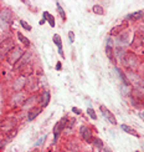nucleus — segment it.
<instances>
[{
	"label": "nucleus",
	"instance_id": "39448f33",
	"mask_svg": "<svg viewBox=\"0 0 144 152\" xmlns=\"http://www.w3.org/2000/svg\"><path fill=\"white\" fill-rule=\"evenodd\" d=\"M16 126V120L15 118H5L3 120L1 125H0V134H6V132L12 131Z\"/></svg>",
	"mask_w": 144,
	"mask_h": 152
},
{
	"label": "nucleus",
	"instance_id": "20e7f679",
	"mask_svg": "<svg viewBox=\"0 0 144 152\" xmlns=\"http://www.w3.org/2000/svg\"><path fill=\"white\" fill-rule=\"evenodd\" d=\"M122 62L124 64V66H126V67L135 69L137 66H138V64H139V60H138V58H137L134 54H132V53H126V55H124Z\"/></svg>",
	"mask_w": 144,
	"mask_h": 152
},
{
	"label": "nucleus",
	"instance_id": "4468645a",
	"mask_svg": "<svg viewBox=\"0 0 144 152\" xmlns=\"http://www.w3.org/2000/svg\"><path fill=\"white\" fill-rule=\"evenodd\" d=\"M50 92L48 91H43L42 92V95H41V106L42 107H46L47 105H48V102H50Z\"/></svg>",
	"mask_w": 144,
	"mask_h": 152
},
{
	"label": "nucleus",
	"instance_id": "412c9836",
	"mask_svg": "<svg viewBox=\"0 0 144 152\" xmlns=\"http://www.w3.org/2000/svg\"><path fill=\"white\" fill-rule=\"evenodd\" d=\"M92 11L95 12V14H97V15H103L104 14V10H103V8L101 5H93Z\"/></svg>",
	"mask_w": 144,
	"mask_h": 152
},
{
	"label": "nucleus",
	"instance_id": "dca6fc26",
	"mask_svg": "<svg viewBox=\"0 0 144 152\" xmlns=\"http://www.w3.org/2000/svg\"><path fill=\"white\" fill-rule=\"evenodd\" d=\"M24 101V95L22 94H16V95H14V96L11 97V102H12V105H17V104H20V102H22Z\"/></svg>",
	"mask_w": 144,
	"mask_h": 152
},
{
	"label": "nucleus",
	"instance_id": "6ab92c4d",
	"mask_svg": "<svg viewBox=\"0 0 144 152\" xmlns=\"http://www.w3.org/2000/svg\"><path fill=\"white\" fill-rule=\"evenodd\" d=\"M143 16V11H135V12H132L127 16V19H132V20H139V19Z\"/></svg>",
	"mask_w": 144,
	"mask_h": 152
},
{
	"label": "nucleus",
	"instance_id": "f3484780",
	"mask_svg": "<svg viewBox=\"0 0 144 152\" xmlns=\"http://www.w3.org/2000/svg\"><path fill=\"white\" fill-rule=\"evenodd\" d=\"M116 71H117V74H118V76H119V79L122 80V82H123V84L126 85V86H129V85H130V81L128 80V77H127V76L124 75V74H123V72L119 70V69H116Z\"/></svg>",
	"mask_w": 144,
	"mask_h": 152
},
{
	"label": "nucleus",
	"instance_id": "2eb2a0df",
	"mask_svg": "<svg viewBox=\"0 0 144 152\" xmlns=\"http://www.w3.org/2000/svg\"><path fill=\"white\" fill-rule=\"evenodd\" d=\"M54 42L57 45V48H59V53H60V55H62L64 56V50H62V41H61V37H60V35H57V34H55L54 35Z\"/></svg>",
	"mask_w": 144,
	"mask_h": 152
},
{
	"label": "nucleus",
	"instance_id": "c85d7f7f",
	"mask_svg": "<svg viewBox=\"0 0 144 152\" xmlns=\"http://www.w3.org/2000/svg\"><path fill=\"white\" fill-rule=\"evenodd\" d=\"M123 29L122 25H119V26H116L114 29H112L111 30V35H116V34H119V31Z\"/></svg>",
	"mask_w": 144,
	"mask_h": 152
},
{
	"label": "nucleus",
	"instance_id": "473e14b6",
	"mask_svg": "<svg viewBox=\"0 0 144 152\" xmlns=\"http://www.w3.org/2000/svg\"><path fill=\"white\" fill-rule=\"evenodd\" d=\"M72 111H73L75 113H81V111L77 109V107H72Z\"/></svg>",
	"mask_w": 144,
	"mask_h": 152
},
{
	"label": "nucleus",
	"instance_id": "f8f14e48",
	"mask_svg": "<svg viewBox=\"0 0 144 152\" xmlns=\"http://www.w3.org/2000/svg\"><path fill=\"white\" fill-rule=\"evenodd\" d=\"M40 112H41V107H31L29 113H27L29 121H33V120H35L37 116L40 115Z\"/></svg>",
	"mask_w": 144,
	"mask_h": 152
},
{
	"label": "nucleus",
	"instance_id": "cd10ccee",
	"mask_svg": "<svg viewBox=\"0 0 144 152\" xmlns=\"http://www.w3.org/2000/svg\"><path fill=\"white\" fill-rule=\"evenodd\" d=\"M87 113H88L92 120H97V115H96V112L93 109H87Z\"/></svg>",
	"mask_w": 144,
	"mask_h": 152
},
{
	"label": "nucleus",
	"instance_id": "72a5a7b5",
	"mask_svg": "<svg viewBox=\"0 0 144 152\" xmlns=\"http://www.w3.org/2000/svg\"><path fill=\"white\" fill-rule=\"evenodd\" d=\"M45 138H46V136H43L42 138H40V141H39V142H36V146H39V145H40L41 142H43V140H45Z\"/></svg>",
	"mask_w": 144,
	"mask_h": 152
},
{
	"label": "nucleus",
	"instance_id": "e433bc0d",
	"mask_svg": "<svg viewBox=\"0 0 144 152\" xmlns=\"http://www.w3.org/2000/svg\"><path fill=\"white\" fill-rule=\"evenodd\" d=\"M135 152H139V151H135Z\"/></svg>",
	"mask_w": 144,
	"mask_h": 152
},
{
	"label": "nucleus",
	"instance_id": "aec40b11",
	"mask_svg": "<svg viewBox=\"0 0 144 152\" xmlns=\"http://www.w3.org/2000/svg\"><path fill=\"white\" fill-rule=\"evenodd\" d=\"M17 37H19V40H20V42H22L26 48H29V46H30V40L27 39V37H25L21 33H17Z\"/></svg>",
	"mask_w": 144,
	"mask_h": 152
},
{
	"label": "nucleus",
	"instance_id": "4be33fe9",
	"mask_svg": "<svg viewBox=\"0 0 144 152\" xmlns=\"http://www.w3.org/2000/svg\"><path fill=\"white\" fill-rule=\"evenodd\" d=\"M35 100H36V96H33V97L27 99V100H26V101H25V102H24L22 107H24V109H27V107L33 106V105H34V102H35Z\"/></svg>",
	"mask_w": 144,
	"mask_h": 152
},
{
	"label": "nucleus",
	"instance_id": "393cba45",
	"mask_svg": "<svg viewBox=\"0 0 144 152\" xmlns=\"http://www.w3.org/2000/svg\"><path fill=\"white\" fill-rule=\"evenodd\" d=\"M118 41L122 42V44H126V42L128 41V34H127V33L119 34V37H118Z\"/></svg>",
	"mask_w": 144,
	"mask_h": 152
},
{
	"label": "nucleus",
	"instance_id": "c756f323",
	"mask_svg": "<svg viewBox=\"0 0 144 152\" xmlns=\"http://www.w3.org/2000/svg\"><path fill=\"white\" fill-rule=\"evenodd\" d=\"M20 24H21V26L25 29V30H27V31H31V26H30V25L26 23V21H25V20H21L20 21Z\"/></svg>",
	"mask_w": 144,
	"mask_h": 152
},
{
	"label": "nucleus",
	"instance_id": "f03ea898",
	"mask_svg": "<svg viewBox=\"0 0 144 152\" xmlns=\"http://www.w3.org/2000/svg\"><path fill=\"white\" fill-rule=\"evenodd\" d=\"M22 55H24V50L21 48H19V46H15L8 54V56H6V60H8V62L10 65H15L16 62L21 59Z\"/></svg>",
	"mask_w": 144,
	"mask_h": 152
},
{
	"label": "nucleus",
	"instance_id": "a878e982",
	"mask_svg": "<svg viewBox=\"0 0 144 152\" xmlns=\"http://www.w3.org/2000/svg\"><path fill=\"white\" fill-rule=\"evenodd\" d=\"M106 54H107L109 60H113L114 59V54H113V51H112V48L111 46H106Z\"/></svg>",
	"mask_w": 144,
	"mask_h": 152
},
{
	"label": "nucleus",
	"instance_id": "9b49d317",
	"mask_svg": "<svg viewBox=\"0 0 144 152\" xmlns=\"http://www.w3.org/2000/svg\"><path fill=\"white\" fill-rule=\"evenodd\" d=\"M30 58H31V54L30 53H24V55L21 56V59L19 60L16 64H15V69H19L21 66H25L30 61Z\"/></svg>",
	"mask_w": 144,
	"mask_h": 152
},
{
	"label": "nucleus",
	"instance_id": "7c9ffc66",
	"mask_svg": "<svg viewBox=\"0 0 144 152\" xmlns=\"http://www.w3.org/2000/svg\"><path fill=\"white\" fill-rule=\"evenodd\" d=\"M68 39H70V41H71V42H73V41H75V34L72 33V31H70V33H68Z\"/></svg>",
	"mask_w": 144,
	"mask_h": 152
},
{
	"label": "nucleus",
	"instance_id": "f704fd0d",
	"mask_svg": "<svg viewBox=\"0 0 144 152\" xmlns=\"http://www.w3.org/2000/svg\"><path fill=\"white\" fill-rule=\"evenodd\" d=\"M56 69H57V70H60V69H61V62H57V66H56Z\"/></svg>",
	"mask_w": 144,
	"mask_h": 152
},
{
	"label": "nucleus",
	"instance_id": "7ed1b4c3",
	"mask_svg": "<svg viewBox=\"0 0 144 152\" xmlns=\"http://www.w3.org/2000/svg\"><path fill=\"white\" fill-rule=\"evenodd\" d=\"M15 48V42L12 39H6L0 44V59L6 58L8 54Z\"/></svg>",
	"mask_w": 144,
	"mask_h": 152
},
{
	"label": "nucleus",
	"instance_id": "9d476101",
	"mask_svg": "<svg viewBox=\"0 0 144 152\" xmlns=\"http://www.w3.org/2000/svg\"><path fill=\"white\" fill-rule=\"evenodd\" d=\"M26 82H27L26 77H25V76H20V77L16 79L15 82L12 84V88H14L15 91H20V90H22V87H25Z\"/></svg>",
	"mask_w": 144,
	"mask_h": 152
},
{
	"label": "nucleus",
	"instance_id": "f257e3e1",
	"mask_svg": "<svg viewBox=\"0 0 144 152\" xmlns=\"http://www.w3.org/2000/svg\"><path fill=\"white\" fill-rule=\"evenodd\" d=\"M12 23V11L10 9H3L0 11V28L8 29Z\"/></svg>",
	"mask_w": 144,
	"mask_h": 152
},
{
	"label": "nucleus",
	"instance_id": "5701e85b",
	"mask_svg": "<svg viewBox=\"0 0 144 152\" xmlns=\"http://www.w3.org/2000/svg\"><path fill=\"white\" fill-rule=\"evenodd\" d=\"M114 54L117 55V58L122 61V60H123V58H124V55H126V51H124V50H123L122 48H117Z\"/></svg>",
	"mask_w": 144,
	"mask_h": 152
},
{
	"label": "nucleus",
	"instance_id": "c9c22d12",
	"mask_svg": "<svg viewBox=\"0 0 144 152\" xmlns=\"http://www.w3.org/2000/svg\"><path fill=\"white\" fill-rule=\"evenodd\" d=\"M142 117H144V111H143V112H142Z\"/></svg>",
	"mask_w": 144,
	"mask_h": 152
},
{
	"label": "nucleus",
	"instance_id": "2f4dec72",
	"mask_svg": "<svg viewBox=\"0 0 144 152\" xmlns=\"http://www.w3.org/2000/svg\"><path fill=\"white\" fill-rule=\"evenodd\" d=\"M112 45H113V41H112L111 36H109L108 39H107V45H106V46H111V48H112Z\"/></svg>",
	"mask_w": 144,
	"mask_h": 152
},
{
	"label": "nucleus",
	"instance_id": "bb28decb",
	"mask_svg": "<svg viewBox=\"0 0 144 152\" xmlns=\"http://www.w3.org/2000/svg\"><path fill=\"white\" fill-rule=\"evenodd\" d=\"M56 5H57V10H59V12H60V15H61V18H62V20H66V14H65V10L61 8L60 3H56Z\"/></svg>",
	"mask_w": 144,
	"mask_h": 152
},
{
	"label": "nucleus",
	"instance_id": "0eeeda50",
	"mask_svg": "<svg viewBox=\"0 0 144 152\" xmlns=\"http://www.w3.org/2000/svg\"><path fill=\"white\" fill-rule=\"evenodd\" d=\"M130 102L134 107H140L144 105V96L142 95V92H139L138 90H135L130 97Z\"/></svg>",
	"mask_w": 144,
	"mask_h": 152
},
{
	"label": "nucleus",
	"instance_id": "423d86ee",
	"mask_svg": "<svg viewBox=\"0 0 144 152\" xmlns=\"http://www.w3.org/2000/svg\"><path fill=\"white\" fill-rule=\"evenodd\" d=\"M66 126H67V117L61 118L60 121L55 125V127H54V136H55V140H54V142H57V140H59V137H60V135H61L62 130H64Z\"/></svg>",
	"mask_w": 144,
	"mask_h": 152
},
{
	"label": "nucleus",
	"instance_id": "b1692460",
	"mask_svg": "<svg viewBox=\"0 0 144 152\" xmlns=\"http://www.w3.org/2000/svg\"><path fill=\"white\" fill-rule=\"evenodd\" d=\"M93 145H95V146L98 148V150H102L103 148V142H102V140L101 138H93Z\"/></svg>",
	"mask_w": 144,
	"mask_h": 152
},
{
	"label": "nucleus",
	"instance_id": "ddd939ff",
	"mask_svg": "<svg viewBox=\"0 0 144 152\" xmlns=\"http://www.w3.org/2000/svg\"><path fill=\"white\" fill-rule=\"evenodd\" d=\"M121 129H122L124 132H127V134L132 135V136H134V137H139L138 132H137L133 127H130V126H128V125H122V126H121Z\"/></svg>",
	"mask_w": 144,
	"mask_h": 152
},
{
	"label": "nucleus",
	"instance_id": "a211bd4d",
	"mask_svg": "<svg viewBox=\"0 0 144 152\" xmlns=\"http://www.w3.org/2000/svg\"><path fill=\"white\" fill-rule=\"evenodd\" d=\"M43 20H47V21H48V24L51 25L52 28L55 26V19H54V16H52L51 14H50V12L43 11Z\"/></svg>",
	"mask_w": 144,
	"mask_h": 152
},
{
	"label": "nucleus",
	"instance_id": "6e6552de",
	"mask_svg": "<svg viewBox=\"0 0 144 152\" xmlns=\"http://www.w3.org/2000/svg\"><path fill=\"white\" fill-rule=\"evenodd\" d=\"M99 110H101L103 117H104L106 120H108V122H111L112 125H117V120H116L114 115L107 109V107L103 106V105H101V106H99Z\"/></svg>",
	"mask_w": 144,
	"mask_h": 152
},
{
	"label": "nucleus",
	"instance_id": "1a4fd4ad",
	"mask_svg": "<svg viewBox=\"0 0 144 152\" xmlns=\"http://www.w3.org/2000/svg\"><path fill=\"white\" fill-rule=\"evenodd\" d=\"M80 132H81V135H82V138H83L86 142L91 143V142L93 141V135H92V130H91V129L86 127V126H82V127L80 129Z\"/></svg>",
	"mask_w": 144,
	"mask_h": 152
}]
</instances>
